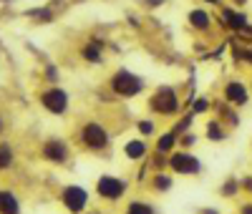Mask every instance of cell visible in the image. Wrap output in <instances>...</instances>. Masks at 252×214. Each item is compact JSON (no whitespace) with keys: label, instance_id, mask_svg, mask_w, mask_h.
Segmentation results:
<instances>
[{"label":"cell","instance_id":"6da1fadb","mask_svg":"<svg viewBox=\"0 0 252 214\" xmlns=\"http://www.w3.org/2000/svg\"><path fill=\"white\" fill-rule=\"evenodd\" d=\"M111 86H114V91L121 93V96H136L141 91V78L129 73V71H119L114 78H111Z\"/></svg>","mask_w":252,"mask_h":214},{"label":"cell","instance_id":"7a4b0ae2","mask_svg":"<svg viewBox=\"0 0 252 214\" xmlns=\"http://www.w3.org/2000/svg\"><path fill=\"white\" fill-rule=\"evenodd\" d=\"M177 93L172 89H159L154 96H152V109L159 111V114H172L177 111Z\"/></svg>","mask_w":252,"mask_h":214},{"label":"cell","instance_id":"3957f363","mask_svg":"<svg viewBox=\"0 0 252 214\" xmlns=\"http://www.w3.org/2000/svg\"><path fill=\"white\" fill-rule=\"evenodd\" d=\"M40 103H43L48 111H53V114H63L66 106H68V96L63 93L61 89H51V91H46L43 96H40Z\"/></svg>","mask_w":252,"mask_h":214},{"label":"cell","instance_id":"277c9868","mask_svg":"<svg viewBox=\"0 0 252 214\" xmlns=\"http://www.w3.org/2000/svg\"><path fill=\"white\" fill-rule=\"evenodd\" d=\"M96 189H98L101 197H106V199H119V197L124 194L126 184H124L121 179H116V177H101L98 184H96Z\"/></svg>","mask_w":252,"mask_h":214},{"label":"cell","instance_id":"5b68a950","mask_svg":"<svg viewBox=\"0 0 252 214\" xmlns=\"http://www.w3.org/2000/svg\"><path fill=\"white\" fill-rule=\"evenodd\" d=\"M86 202H89V197L81 186H66L63 189V204H66L71 212H81L83 207H86Z\"/></svg>","mask_w":252,"mask_h":214},{"label":"cell","instance_id":"8992f818","mask_svg":"<svg viewBox=\"0 0 252 214\" xmlns=\"http://www.w3.org/2000/svg\"><path fill=\"white\" fill-rule=\"evenodd\" d=\"M106 131L101 128V123H86L83 126V141H86V146L91 149H101V146H106Z\"/></svg>","mask_w":252,"mask_h":214},{"label":"cell","instance_id":"52a82bcc","mask_svg":"<svg viewBox=\"0 0 252 214\" xmlns=\"http://www.w3.org/2000/svg\"><path fill=\"white\" fill-rule=\"evenodd\" d=\"M224 98L232 103V106H245V103L250 101V93H247V89H245V83L229 81V83L224 86Z\"/></svg>","mask_w":252,"mask_h":214},{"label":"cell","instance_id":"ba28073f","mask_svg":"<svg viewBox=\"0 0 252 214\" xmlns=\"http://www.w3.org/2000/svg\"><path fill=\"white\" fill-rule=\"evenodd\" d=\"M169 164H172L174 171H179V174H194V171H199V161L189 154H174Z\"/></svg>","mask_w":252,"mask_h":214},{"label":"cell","instance_id":"9c48e42d","mask_svg":"<svg viewBox=\"0 0 252 214\" xmlns=\"http://www.w3.org/2000/svg\"><path fill=\"white\" fill-rule=\"evenodd\" d=\"M20 204L10 191H0V214H18Z\"/></svg>","mask_w":252,"mask_h":214},{"label":"cell","instance_id":"30bf717a","mask_svg":"<svg viewBox=\"0 0 252 214\" xmlns=\"http://www.w3.org/2000/svg\"><path fill=\"white\" fill-rule=\"evenodd\" d=\"M43 154L51 161H63V159H66V146H63L61 141H48L46 149H43Z\"/></svg>","mask_w":252,"mask_h":214},{"label":"cell","instance_id":"8fae6325","mask_svg":"<svg viewBox=\"0 0 252 214\" xmlns=\"http://www.w3.org/2000/svg\"><path fill=\"white\" fill-rule=\"evenodd\" d=\"M146 154V146H144V141H129V144H126V156H129V159H141Z\"/></svg>","mask_w":252,"mask_h":214},{"label":"cell","instance_id":"7c38bea8","mask_svg":"<svg viewBox=\"0 0 252 214\" xmlns=\"http://www.w3.org/2000/svg\"><path fill=\"white\" fill-rule=\"evenodd\" d=\"M189 20H192L194 28H207L209 26V15L204 10H192V13H189Z\"/></svg>","mask_w":252,"mask_h":214},{"label":"cell","instance_id":"4fadbf2b","mask_svg":"<svg viewBox=\"0 0 252 214\" xmlns=\"http://www.w3.org/2000/svg\"><path fill=\"white\" fill-rule=\"evenodd\" d=\"M129 214H154V209L149 204H144V202H131Z\"/></svg>","mask_w":252,"mask_h":214},{"label":"cell","instance_id":"5bb4252c","mask_svg":"<svg viewBox=\"0 0 252 214\" xmlns=\"http://www.w3.org/2000/svg\"><path fill=\"white\" fill-rule=\"evenodd\" d=\"M10 161H13V156H10V149H8V146H0V169L10 166Z\"/></svg>","mask_w":252,"mask_h":214},{"label":"cell","instance_id":"9a60e30c","mask_svg":"<svg viewBox=\"0 0 252 214\" xmlns=\"http://www.w3.org/2000/svg\"><path fill=\"white\" fill-rule=\"evenodd\" d=\"M172 144H174V136L172 134H164L161 139H159V152H169V149H172Z\"/></svg>","mask_w":252,"mask_h":214},{"label":"cell","instance_id":"2e32d148","mask_svg":"<svg viewBox=\"0 0 252 214\" xmlns=\"http://www.w3.org/2000/svg\"><path fill=\"white\" fill-rule=\"evenodd\" d=\"M207 134H209V139H212V141H222V131H220V126L212 121V123H209V128H207Z\"/></svg>","mask_w":252,"mask_h":214},{"label":"cell","instance_id":"e0dca14e","mask_svg":"<svg viewBox=\"0 0 252 214\" xmlns=\"http://www.w3.org/2000/svg\"><path fill=\"white\" fill-rule=\"evenodd\" d=\"M227 18H229V26H232V28H242V26H245V15H237V13H227Z\"/></svg>","mask_w":252,"mask_h":214},{"label":"cell","instance_id":"ac0fdd59","mask_svg":"<svg viewBox=\"0 0 252 214\" xmlns=\"http://www.w3.org/2000/svg\"><path fill=\"white\" fill-rule=\"evenodd\" d=\"M83 56H86V58H89L91 63H96V61H98V51H96L94 46H89V48H83Z\"/></svg>","mask_w":252,"mask_h":214},{"label":"cell","instance_id":"d6986e66","mask_svg":"<svg viewBox=\"0 0 252 214\" xmlns=\"http://www.w3.org/2000/svg\"><path fill=\"white\" fill-rule=\"evenodd\" d=\"M169 186V179L166 177H157V189H166Z\"/></svg>","mask_w":252,"mask_h":214},{"label":"cell","instance_id":"ffe728a7","mask_svg":"<svg viewBox=\"0 0 252 214\" xmlns=\"http://www.w3.org/2000/svg\"><path fill=\"white\" fill-rule=\"evenodd\" d=\"M139 131H141V134H152V123H149V121L139 123Z\"/></svg>","mask_w":252,"mask_h":214},{"label":"cell","instance_id":"44dd1931","mask_svg":"<svg viewBox=\"0 0 252 214\" xmlns=\"http://www.w3.org/2000/svg\"><path fill=\"white\" fill-rule=\"evenodd\" d=\"M235 189H237V182H229V184L224 186V194H232Z\"/></svg>","mask_w":252,"mask_h":214},{"label":"cell","instance_id":"7402d4cb","mask_svg":"<svg viewBox=\"0 0 252 214\" xmlns=\"http://www.w3.org/2000/svg\"><path fill=\"white\" fill-rule=\"evenodd\" d=\"M207 109V98H199V103H197V111H204Z\"/></svg>","mask_w":252,"mask_h":214},{"label":"cell","instance_id":"603a6c76","mask_svg":"<svg viewBox=\"0 0 252 214\" xmlns=\"http://www.w3.org/2000/svg\"><path fill=\"white\" fill-rule=\"evenodd\" d=\"M242 186H245V189H250V191H252V177H250V179H245V184H242Z\"/></svg>","mask_w":252,"mask_h":214},{"label":"cell","instance_id":"cb8c5ba5","mask_svg":"<svg viewBox=\"0 0 252 214\" xmlns=\"http://www.w3.org/2000/svg\"><path fill=\"white\" fill-rule=\"evenodd\" d=\"M242 214H252V207H242Z\"/></svg>","mask_w":252,"mask_h":214},{"label":"cell","instance_id":"d4e9b609","mask_svg":"<svg viewBox=\"0 0 252 214\" xmlns=\"http://www.w3.org/2000/svg\"><path fill=\"white\" fill-rule=\"evenodd\" d=\"M204 214H217V212H212V209H207V212H204Z\"/></svg>","mask_w":252,"mask_h":214},{"label":"cell","instance_id":"484cf974","mask_svg":"<svg viewBox=\"0 0 252 214\" xmlns=\"http://www.w3.org/2000/svg\"><path fill=\"white\" fill-rule=\"evenodd\" d=\"M207 3H220V0H207Z\"/></svg>","mask_w":252,"mask_h":214}]
</instances>
